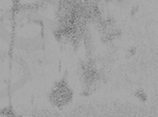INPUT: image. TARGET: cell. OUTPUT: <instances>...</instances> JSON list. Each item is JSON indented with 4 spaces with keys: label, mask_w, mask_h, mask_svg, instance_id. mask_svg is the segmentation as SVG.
<instances>
[{
    "label": "cell",
    "mask_w": 158,
    "mask_h": 117,
    "mask_svg": "<svg viewBox=\"0 0 158 117\" xmlns=\"http://www.w3.org/2000/svg\"><path fill=\"white\" fill-rule=\"evenodd\" d=\"M72 98H73V91L69 88L68 81H66L65 77L56 81L48 95L50 103L59 108H63L66 105H68L72 101Z\"/></svg>",
    "instance_id": "6da1fadb"
}]
</instances>
